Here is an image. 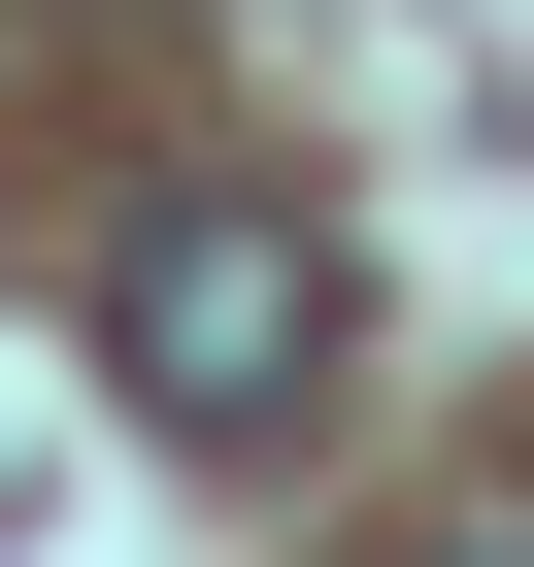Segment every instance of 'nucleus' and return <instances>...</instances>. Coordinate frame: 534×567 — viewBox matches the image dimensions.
Returning <instances> with one entry per match:
<instances>
[{
	"label": "nucleus",
	"instance_id": "obj_2",
	"mask_svg": "<svg viewBox=\"0 0 534 567\" xmlns=\"http://www.w3.org/2000/svg\"><path fill=\"white\" fill-rule=\"evenodd\" d=\"M434 567H534V534H434Z\"/></svg>",
	"mask_w": 534,
	"mask_h": 567
},
{
	"label": "nucleus",
	"instance_id": "obj_1",
	"mask_svg": "<svg viewBox=\"0 0 534 567\" xmlns=\"http://www.w3.org/2000/svg\"><path fill=\"white\" fill-rule=\"evenodd\" d=\"M335 368H368V267L267 200V167H201V200L101 234V401H167V434H301Z\"/></svg>",
	"mask_w": 534,
	"mask_h": 567
}]
</instances>
